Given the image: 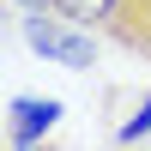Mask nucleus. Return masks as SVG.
<instances>
[{
  "label": "nucleus",
  "mask_w": 151,
  "mask_h": 151,
  "mask_svg": "<svg viewBox=\"0 0 151 151\" xmlns=\"http://www.w3.org/2000/svg\"><path fill=\"white\" fill-rule=\"evenodd\" d=\"M24 42L36 48V55H48V60H60L67 73H91L97 67V36L85 30V24H55V18H42V12H24Z\"/></svg>",
  "instance_id": "f257e3e1"
},
{
  "label": "nucleus",
  "mask_w": 151,
  "mask_h": 151,
  "mask_svg": "<svg viewBox=\"0 0 151 151\" xmlns=\"http://www.w3.org/2000/svg\"><path fill=\"white\" fill-rule=\"evenodd\" d=\"M103 36L115 48H127V55L151 60V0H115V12H109Z\"/></svg>",
  "instance_id": "f03ea898"
},
{
  "label": "nucleus",
  "mask_w": 151,
  "mask_h": 151,
  "mask_svg": "<svg viewBox=\"0 0 151 151\" xmlns=\"http://www.w3.org/2000/svg\"><path fill=\"white\" fill-rule=\"evenodd\" d=\"M12 145H30V139H42L48 127L60 121V103L55 97H12Z\"/></svg>",
  "instance_id": "7ed1b4c3"
},
{
  "label": "nucleus",
  "mask_w": 151,
  "mask_h": 151,
  "mask_svg": "<svg viewBox=\"0 0 151 151\" xmlns=\"http://www.w3.org/2000/svg\"><path fill=\"white\" fill-rule=\"evenodd\" d=\"M48 12H55V18L85 24V30H103V24H109V12H115V0H48Z\"/></svg>",
  "instance_id": "20e7f679"
},
{
  "label": "nucleus",
  "mask_w": 151,
  "mask_h": 151,
  "mask_svg": "<svg viewBox=\"0 0 151 151\" xmlns=\"http://www.w3.org/2000/svg\"><path fill=\"white\" fill-rule=\"evenodd\" d=\"M139 139H151V91L139 97V109H133V115L121 121V133H115V145H139Z\"/></svg>",
  "instance_id": "39448f33"
},
{
  "label": "nucleus",
  "mask_w": 151,
  "mask_h": 151,
  "mask_svg": "<svg viewBox=\"0 0 151 151\" xmlns=\"http://www.w3.org/2000/svg\"><path fill=\"white\" fill-rule=\"evenodd\" d=\"M18 151H42V145H36V139H30V145H18Z\"/></svg>",
  "instance_id": "423d86ee"
},
{
  "label": "nucleus",
  "mask_w": 151,
  "mask_h": 151,
  "mask_svg": "<svg viewBox=\"0 0 151 151\" xmlns=\"http://www.w3.org/2000/svg\"><path fill=\"white\" fill-rule=\"evenodd\" d=\"M121 151H133V145H121Z\"/></svg>",
  "instance_id": "0eeeda50"
}]
</instances>
